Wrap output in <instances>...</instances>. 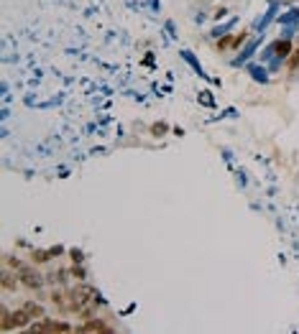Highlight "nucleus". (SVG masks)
<instances>
[{"label": "nucleus", "instance_id": "nucleus-11", "mask_svg": "<svg viewBox=\"0 0 299 334\" xmlns=\"http://www.w3.org/2000/svg\"><path fill=\"white\" fill-rule=\"evenodd\" d=\"M72 260L79 263V260H82V253H79V250H72Z\"/></svg>", "mask_w": 299, "mask_h": 334}, {"label": "nucleus", "instance_id": "nucleus-2", "mask_svg": "<svg viewBox=\"0 0 299 334\" xmlns=\"http://www.w3.org/2000/svg\"><path fill=\"white\" fill-rule=\"evenodd\" d=\"M31 319H33V317L28 314L23 306L15 309V311H13V329H26V327H31Z\"/></svg>", "mask_w": 299, "mask_h": 334}, {"label": "nucleus", "instance_id": "nucleus-5", "mask_svg": "<svg viewBox=\"0 0 299 334\" xmlns=\"http://www.w3.org/2000/svg\"><path fill=\"white\" fill-rule=\"evenodd\" d=\"M61 250L59 248H51V250H36L31 258H33V263H46V260H51V255H59Z\"/></svg>", "mask_w": 299, "mask_h": 334}, {"label": "nucleus", "instance_id": "nucleus-9", "mask_svg": "<svg viewBox=\"0 0 299 334\" xmlns=\"http://www.w3.org/2000/svg\"><path fill=\"white\" fill-rule=\"evenodd\" d=\"M287 51H289V43H287V41H284V43H279V54H282V56H287Z\"/></svg>", "mask_w": 299, "mask_h": 334}, {"label": "nucleus", "instance_id": "nucleus-10", "mask_svg": "<svg viewBox=\"0 0 299 334\" xmlns=\"http://www.w3.org/2000/svg\"><path fill=\"white\" fill-rule=\"evenodd\" d=\"M299 64V51H294V56H292V61H289V66H292V69H294V66Z\"/></svg>", "mask_w": 299, "mask_h": 334}, {"label": "nucleus", "instance_id": "nucleus-3", "mask_svg": "<svg viewBox=\"0 0 299 334\" xmlns=\"http://www.w3.org/2000/svg\"><path fill=\"white\" fill-rule=\"evenodd\" d=\"M20 283L28 286V288H38L41 286V276L33 273V271H28V268H23V271H20Z\"/></svg>", "mask_w": 299, "mask_h": 334}, {"label": "nucleus", "instance_id": "nucleus-4", "mask_svg": "<svg viewBox=\"0 0 299 334\" xmlns=\"http://www.w3.org/2000/svg\"><path fill=\"white\" fill-rule=\"evenodd\" d=\"M77 332H108V327H105V322H100V319H87L82 327H77Z\"/></svg>", "mask_w": 299, "mask_h": 334}, {"label": "nucleus", "instance_id": "nucleus-6", "mask_svg": "<svg viewBox=\"0 0 299 334\" xmlns=\"http://www.w3.org/2000/svg\"><path fill=\"white\" fill-rule=\"evenodd\" d=\"M23 309L28 311V314H31L33 319H36V317H38V319H44V306H41V304H33V301H26V304H23Z\"/></svg>", "mask_w": 299, "mask_h": 334}, {"label": "nucleus", "instance_id": "nucleus-1", "mask_svg": "<svg viewBox=\"0 0 299 334\" xmlns=\"http://www.w3.org/2000/svg\"><path fill=\"white\" fill-rule=\"evenodd\" d=\"M31 332H72V327L67 322H56V319H41V322H33L28 327Z\"/></svg>", "mask_w": 299, "mask_h": 334}, {"label": "nucleus", "instance_id": "nucleus-7", "mask_svg": "<svg viewBox=\"0 0 299 334\" xmlns=\"http://www.w3.org/2000/svg\"><path fill=\"white\" fill-rule=\"evenodd\" d=\"M18 288V281H15V276L13 273H3V291H15Z\"/></svg>", "mask_w": 299, "mask_h": 334}, {"label": "nucleus", "instance_id": "nucleus-8", "mask_svg": "<svg viewBox=\"0 0 299 334\" xmlns=\"http://www.w3.org/2000/svg\"><path fill=\"white\" fill-rule=\"evenodd\" d=\"M0 327H3V332H10L13 329V311L8 306H3V324H0Z\"/></svg>", "mask_w": 299, "mask_h": 334}]
</instances>
